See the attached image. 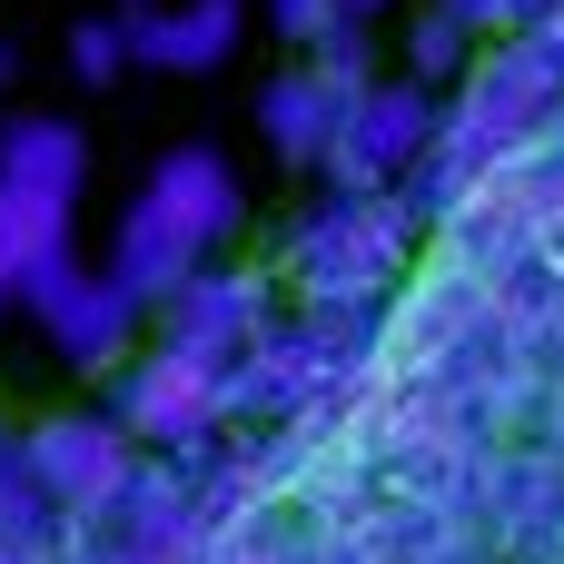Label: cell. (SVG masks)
I'll use <instances>...</instances> for the list:
<instances>
[{
	"instance_id": "obj_1",
	"label": "cell",
	"mask_w": 564,
	"mask_h": 564,
	"mask_svg": "<svg viewBox=\"0 0 564 564\" xmlns=\"http://www.w3.org/2000/svg\"><path fill=\"white\" fill-rule=\"evenodd\" d=\"M238 228H248L238 159H228V149H208V139H188V149H169V159L139 178V198L119 208L109 278H119L139 307H169L198 268H218V258H228V238H238Z\"/></svg>"
},
{
	"instance_id": "obj_2",
	"label": "cell",
	"mask_w": 564,
	"mask_h": 564,
	"mask_svg": "<svg viewBox=\"0 0 564 564\" xmlns=\"http://www.w3.org/2000/svg\"><path fill=\"white\" fill-rule=\"evenodd\" d=\"M416 238H426V218L397 188H327L288 228L278 278L297 307H397V288L416 278Z\"/></svg>"
},
{
	"instance_id": "obj_3",
	"label": "cell",
	"mask_w": 564,
	"mask_h": 564,
	"mask_svg": "<svg viewBox=\"0 0 564 564\" xmlns=\"http://www.w3.org/2000/svg\"><path fill=\"white\" fill-rule=\"evenodd\" d=\"M109 416L139 436V456H169V466H198V456H218V446L238 436V416H228V377L198 367V357H178V347H159V337L119 367Z\"/></svg>"
},
{
	"instance_id": "obj_4",
	"label": "cell",
	"mask_w": 564,
	"mask_h": 564,
	"mask_svg": "<svg viewBox=\"0 0 564 564\" xmlns=\"http://www.w3.org/2000/svg\"><path fill=\"white\" fill-rule=\"evenodd\" d=\"M20 466H30V486H40V506H50L59 525L99 535V516L119 506V486H129V466H139V436H129L109 406H59V416L20 426Z\"/></svg>"
},
{
	"instance_id": "obj_5",
	"label": "cell",
	"mask_w": 564,
	"mask_h": 564,
	"mask_svg": "<svg viewBox=\"0 0 564 564\" xmlns=\"http://www.w3.org/2000/svg\"><path fill=\"white\" fill-rule=\"evenodd\" d=\"M20 307H30V327L50 337V357L79 367V377H119V367L139 357V327H149V307H139L109 268H89L79 248L50 258V268L20 288Z\"/></svg>"
},
{
	"instance_id": "obj_6",
	"label": "cell",
	"mask_w": 564,
	"mask_h": 564,
	"mask_svg": "<svg viewBox=\"0 0 564 564\" xmlns=\"http://www.w3.org/2000/svg\"><path fill=\"white\" fill-rule=\"evenodd\" d=\"M436 139H446V89H426V79H406V69H387L367 99H347V119H337V149H327V188H406L426 159H436Z\"/></svg>"
},
{
	"instance_id": "obj_7",
	"label": "cell",
	"mask_w": 564,
	"mask_h": 564,
	"mask_svg": "<svg viewBox=\"0 0 564 564\" xmlns=\"http://www.w3.org/2000/svg\"><path fill=\"white\" fill-rule=\"evenodd\" d=\"M268 327H278V268H238V258L198 268L169 307H149V337L178 347V357H198V367H218V377H228Z\"/></svg>"
},
{
	"instance_id": "obj_8",
	"label": "cell",
	"mask_w": 564,
	"mask_h": 564,
	"mask_svg": "<svg viewBox=\"0 0 564 564\" xmlns=\"http://www.w3.org/2000/svg\"><path fill=\"white\" fill-rule=\"evenodd\" d=\"M248 20H258V0H149V10H129V50L159 79H208L238 59Z\"/></svg>"
},
{
	"instance_id": "obj_9",
	"label": "cell",
	"mask_w": 564,
	"mask_h": 564,
	"mask_svg": "<svg viewBox=\"0 0 564 564\" xmlns=\"http://www.w3.org/2000/svg\"><path fill=\"white\" fill-rule=\"evenodd\" d=\"M337 119H347V99H337L307 59H288V69H268V79H258V139H268L288 169H327Z\"/></svg>"
},
{
	"instance_id": "obj_10",
	"label": "cell",
	"mask_w": 564,
	"mask_h": 564,
	"mask_svg": "<svg viewBox=\"0 0 564 564\" xmlns=\"http://www.w3.org/2000/svg\"><path fill=\"white\" fill-rule=\"evenodd\" d=\"M0 178H10V188H40V198H79V188H89V139H79V119H59V109H10V119H0Z\"/></svg>"
},
{
	"instance_id": "obj_11",
	"label": "cell",
	"mask_w": 564,
	"mask_h": 564,
	"mask_svg": "<svg viewBox=\"0 0 564 564\" xmlns=\"http://www.w3.org/2000/svg\"><path fill=\"white\" fill-rule=\"evenodd\" d=\"M69 228H79V198H40V188H10V178H0V268H10L20 288H30L50 258L79 248Z\"/></svg>"
},
{
	"instance_id": "obj_12",
	"label": "cell",
	"mask_w": 564,
	"mask_h": 564,
	"mask_svg": "<svg viewBox=\"0 0 564 564\" xmlns=\"http://www.w3.org/2000/svg\"><path fill=\"white\" fill-rule=\"evenodd\" d=\"M466 69H476V40H466V30H456V20L426 0V10L406 20V79H426V89H456Z\"/></svg>"
},
{
	"instance_id": "obj_13",
	"label": "cell",
	"mask_w": 564,
	"mask_h": 564,
	"mask_svg": "<svg viewBox=\"0 0 564 564\" xmlns=\"http://www.w3.org/2000/svg\"><path fill=\"white\" fill-rule=\"evenodd\" d=\"M297 59H307L337 99H367V89L387 79V69H377V20H337V30H327L317 50H297Z\"/></svg>"
},
{
	"instance_id": "obj_14",
	"label": "cell",
	"mask_w": 564,
	"mask_h": 564,
	"mask_svg": "<svg viewBox=\"0 0 564 564\" xmlns=\"http://www.w3.org/2000/svg\"><path fill=\"white\" fill-rule=\"evenodd\" d=\"M129 69H139V50H129V10H99V20L69 30V79H79V89H119Z\"/></svg>"
},
{
	"instance_id": "obj_15",
	"label": "cell",
	"mask_w": 564,
	"mask_h": 564,
	"mask_svg": "<svg viewBox=\"0 0 564 564\" xmlns=\"http://www.w3.org/2000/svg\"><path fill=\"white\" fill-rule=\"evenodd\" d=\"M436 10H446V20H456L476 50H496V40H525V30H535L555 0H436Z\"/></svg>"
},
{
	"instance_id": "obj_16",
	"label": "cell",
	"mask_w": 564,
	"mask_h": 564,
	"mask_svg": "<svg viewBox=\"0 0 564 564\" xmlns=\"http://www.w3.org/2000/svg\"><path fill=\"white\" fill-rule=\"evenodd\" d=\"M258 20H268L288 50H317V40L347 20V0H258Z\"/></svg>"
},
{
	"instance_id": "obj_17",
	"label": "cell",
	"mask_w": 564,
	"mask_h": 564,
	"mask_svg": "<svg viewBox=\"0 0 564 564\" xmlns=\"http://www.w3.org/2000/svg\"><path fill=\"white\" fill-rule=\"evenodd\" d=\"M387 10H416V0H347V20H387Z\"/></svg>"
},
{
	"instance_id": "obj_18",
	"label": "cell",
	"mask_w": 564,
	"mask_h": 564,
	"mask_svg": "<svg viewBox=\"0 0 564 564\" xmlns=\"http://www.w3.org/2000/svg\"><path fill=\"white\" fill-rule=\"evenodd\" d=\"M10 307H20V278H10V268H0V327H10Z\"/></svg>"
},
{
	"instance_id": "obj_19",
	"label": "cell",
	"mask_w": 564,
	"mask_h": 564,
	"mask_svg": "<svg viewBox=\"0 0 564 564\" xmlns=\"http://www.w3.org/2000/svg\"><path fill=\"white\" fill-rule=\"evenodd\" d=\"M535 30H545V40H555V50H564V0H555V10H545V20H535Z\"/></svg>"
},
{
	"instance_id": "obj_20",
	"label": "cell",
	"mask_w": 564,
	"mask_h": 564,
	"mask_svg": "<svg viewBox=\"0 0 564 564\" xmlns=\"http://www.w3.org/2000/svg\"><path fill=\"white\" fill-rule=\"evenodd\" d=\"M10 79H20V59H10V40H0V99H10Z\"/></svg>"
},
{
	"instance_id": "obj_21",
	"label": "cell",
	"mask_w": 564,
	"mask_h": 564,
	"mask_svg": "<svg viewBox=\"0 0 564 564\" xmlns=\"http://www.w3.org/2000/svg\"><path fill=\"white\" fill-rule=\"evenodd\" d=\"M10 446H20V426H10V416H0V456H10Z\"/></svg>"
},
{
	"instance_id": "obj_22",
	"label": "cell",
	"mask_w": 564,
	"mask_h": 564,
	"mask_svg": "<svg viewBox=\"0 0 564 564\" xmlns=\"http://www.w3.org/2000/svg\"><path fill=\"white\" fill-rule=\"evenodd\" d=\"M129 10H149V0H129Z\"/></svg>"
}]
</instances>
